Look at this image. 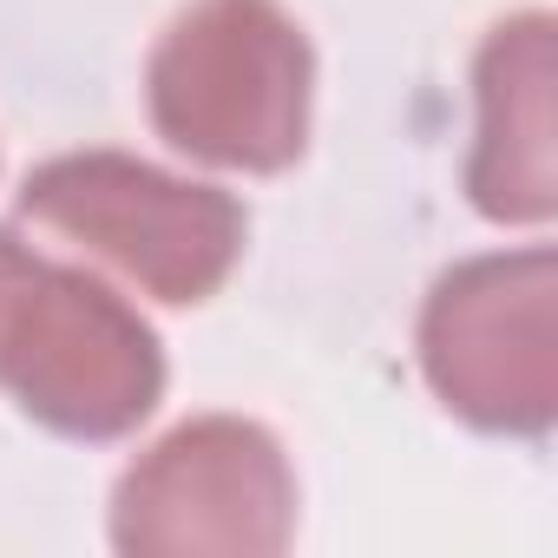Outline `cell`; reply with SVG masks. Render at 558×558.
<instances>
[{
    "label": "cell",
    "mask_w": 558,
    "mask_h": 558,
    "mask_svg": "<svg viewBox=\"0 0 558 558\" xmlns=\"http://www.w3.org/2000/svg\"><path fill=\"white\" fill-rule=\"evenodd\" d=\"M21 217L171 310L210 303L250 236V217L230 191L158 171L132 151H60L34 165L21 184Z\"/></svg>",
    "instance_id": "cell-2"
},
{
    "label": "cell",
    "mask_w": 558,
    "mask_h": 558,
    "mask_svg": "<svg viewBox=\"0 0 558 558\" xmlns=\"http://www.w3.org/2000/svg\"><path fill=\"white\" fill-rule=\"evenodd\" d=\"M0 388L34 427L106 447L165 401V349L112 283L40 256L0 342Z\"/></svg>",
    "instance_id": "cell-5"
},
{
    "label": "cell",
    "mask_w": 558,
    "mask_h": 558,
    "mask_svg": "<svg viewBox=\"0 0 558 558\" xmlns=\"http://www.w3.org/2000/svg\"><path fill=\"white\" fill-rule=\"evenodd\" d=\"M316 47L283 0H191L145 60L151 132L217 171L276 178L310 151Z\"/></svg>",
    "instance_id": "cell-1"
},
{
    "label": "cell",
    "mask_w": 558,
    "mask_h": 558,
    "mask_svg": "<svg viewBox=\"0 0 558 558\" xmlns=\"http://www.w3.org/2000/svg\"><path fill=\"white\" fill-rule=\"evenodd\" d=\"M34 269H40V256L14 236V230H0V342H8V323H14V303H21V290L34 283Z\"/></svg>",
    "instance_id": "cell-7"
},
{
    "label": "cell",
    "mask_w": 558,
    "mask_h": 558,
    "mask_svg": "<svg viewBox=\"0 0 558 558\" xmlns=\"http://www.w3.org/2000/svg\"><path fill=\"white\" fill-rule=\"evenodd\" d=\"M558 21L506 14L473 53V151L466 197L486 223L538 230L558 210Z\"/></svg>",
    "instance_id": "cell-6"
},
{
    "label": "cell",
    "mask_w": 558,
    "mask_h": 558,
    "mask_svg": "<svg viewBox=\"0 0 558 558\" xmlns=\"http://www.w3.org/2000/svg\"><path fill=\"white\" fill-rule=\"evenodd\" d=\"M421 375L434 401L506 440L558 421V256L545 243L453 263L421 303Z\"/></svg>",
    "instance_id": "cell-3"
},
{
    "label": "cell",
    "mask_w": 558,
    "mask_h": 558,
    "mask_svg": "<svg viewBox=\"0 0 558 558\" xmlns=\"http://www.w3.org/2000/svg\"><path fill=\"white\" fill-rule=\"evenodd\" d=\"M106 525L132 558H276L296 538V473L263 421L197 414L119 473Z\"/></svg>",
    "instance_id": "cell-4"
}]
</instances>
